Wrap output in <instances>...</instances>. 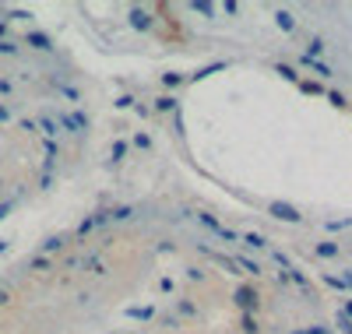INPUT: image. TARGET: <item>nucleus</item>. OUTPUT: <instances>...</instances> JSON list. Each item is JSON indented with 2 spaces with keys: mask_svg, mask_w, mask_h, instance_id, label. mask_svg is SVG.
<instances>
[{
  "mask_svg": "<svg viewBox=\"0 0 352 334\" xmlns=\"http://www.w3.org/2000/svg\"><path fill=\"white\" fill-rule=\"evenodd\" d=\"M349 285H352V275H349Z\"/></svg>",
  "mask_w": 352,
  "mask_h": 334,
  "instance_id": "4",
  "label": "nucleus"
},
{
  "mask_svg": "<svg viewBox=\"0 0 352 334\" xmlns=\"http://www.w3.org/2000/svg\"><path fill=\"white\" fill-rule=\"evenodd\" d=\"M272 211H275L278 219H285V222H300V211L289 208V204H272Z\"/></svg>",
  "mask_w": 352,
  "mask_h": 334,
  "instance_id": "1",
  "label": "nucleus"
},
{
  "mask_svg": "<svg viewBox=\"0 0 352 334\" xmlns=\"http://www.w3.org/2000/svg\"><path fill=\"white\" fill-rule=\"evenodd\" d=\"M300 334H328V331H320V327H317V331H300Z\"/></svg>",
  "mask_w": 352,
  "mask_h": 334,
  "instance_id": "3",
  "label": "nucleus"
},
{
  "mask_svg": "<svg viewBox=\"0 0 352 334\" xmlns=\"http://www.w3.org/2000/svg\"><path fill=\"white\" fill-rule=\"evenodd\" d=\"M134 25H141V28H144V25H148V14H141V11H134Z\"/></svg>",
  "mask_w": 352,
  "mask_h": 334,
  "instance_id": "2",
  "label": "nucleus"
}]
</instances>
